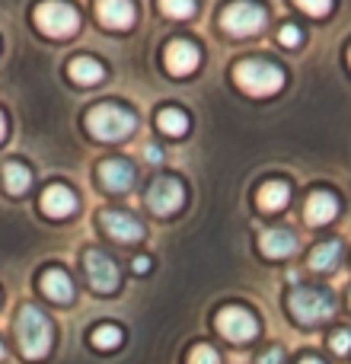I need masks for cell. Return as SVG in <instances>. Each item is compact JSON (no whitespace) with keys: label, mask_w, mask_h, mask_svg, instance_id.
Returning a JSON list of instances; mask_svg holds the SVG:
<instances>
[{"label":"cell","mask_w":351,"mask_h":364,"mask_svg":"<svg viewBox=\"0 0 351 364\" xmlns=\"http://www.w3.org/2000/svg\"><path fill=\"white\" fill-rule=\"evenodd\" d=\"M16 339H19V348H23L26 358H42V355L51 348L48 316H45L38 307L26 304V307L19 310V320H16Z\"/></svg>","instance_id":"1"},{"label":"cell","mask_w":351,"mask_h":364,"mask_svg":"<svg viewBox=\"0 0 351 364\" xmlns=\"http://www.w3.org/2000/svg\"><path fill=\"white\" fill-rule=\"evenodd\" d=\"M134 115L122 106H112V102H102V106L90 109L87 112V128L93 138L99 141H122L134 132Z\"/></svg>","instance_id":"2"},{"label":"cell","mask_w":351,"mask_h":364,"mask_svg":"<svg viewBox=\"0 0 351 364\" xmlns=\"http://www.w3.org/2000/svg\"><path fill=\"white\" fill-rule=\"evenodd\" d=\"M233 80L249 96H271L284 87V74L265 61H239L233 68Z\"/></svg>","instance_id":"3"},{"label":"cell","mask_w":351,"mask_h":364,"mask_svg":"<svg viewBox=\"0 0 351 364\" xmlns=\"http://www.w3.org/2000/svg\"><path fill=\"white\" fill-rule=\"evenodd\" d=\"M291 314H294V320L303 323V326H316V323L329 320V316L335 314V304H333V297L320 288H297L294 294H291Z\"/></svg>","instance_id":"4"},{"label":"cell","mask_w":351,"mask_h":364,"mask_svg":"<svg viewBox=\"0 0 351 364\" xmlns=\"http://www.w3.org/2000/svg\"><path fill=\"white\" fill-rule=\"evenodd\" d=\"M36 26L45 32V36H55V38H64V36H74L77 26H80V16L70 4L64 0H42L36 6Z\"/></svg>","instance_id":"5"},{"label":"cell","mask_w":351,"mask_h":364,"mask_svg":"<svg viewBox=\"0 0 351 364\" xmlns=\"http://www.w3.org/2000/svg\"><path fill=\"white\" fill-rule=\"evenodd\" d=\"M220 26L230 36H252L265 26V10L259 4H249V0H237L220 13Z\"/></svg>","instance_id":"6"},{"label":"cell","mask_w":351,"mask_h":364,"mask_svg":"<svg viewBox=\"0 0 351 364\" xmlns=\"http://www.w3.org/2000/svg\"><path fill=\"white\" fill-rule=\"evenodd\" d=\"M217 329H220V336L230 339V342H249V339H256L259 323H256V316H252L249 310L224 307L217 314Z\"/></svg>","instance_id":"7"},{"label":"cell","mask_w":351,"mask_h":364,"mask_svg":"<svg viewBox=\"0 0 351 364\" xmlns=\"http://www.w3.org/2000/svg\"><path fill=\"white\" fill-rule=\"evenodd\" d=\"M87 275H90V284H93L99 294H109V291L119 288V269H115V262L106 256V252L99 250H90L87 252Z\"/></svg>","instance_id":"8"},{"label":"cell","mask_w":351,"mask_h":364,"mask_svg":"<svg viewBox=\"0 0 351 364\" xmlns=\"http://www.w3.org/2000/svg\"><path fill=\"white\" fill-rule=\"evenodd\" d=\"M182 198H185V192H182V186L176 179H170V176L157 179L151 186V192H147V205H151V211L163 214V218L166 214H173V211H179Z\"/></svg>","instance_id":"9"},{"label":"cell","mask_w":351,"mask_h":364,"mask_svg":"<svg viewBox=\"0 0 351 364\" xmlns=\"http://www.w3.org/2000/svg\"><path fill=\"white\" fill-rule=\"evenodd\" d=\"M99 224L106 227L109 237L122 240V243H134V240L144 237V227L138 224V218H131V214H125V211H102Z\"/></svg>","instance_id":"10"},{"label":"cell","mask_w":351,"mask_h":364,"mask_svg":"<svg viewBox=\"0 0 351 364\" xmlns=\"http://www.w3.org/2000/svg\"><path fill=\"white\" fill-rule=\"evenodd\" d=\"M163 61H166V68H170V74L185 77V74H192V70L198 68V48H195L192 42H182L179 38V42L166 45Z\"/></svg>","instance_id":"11"},{"label":"cell","mask_w":351,"mask_h":364,"mask_svg":"<svg viewBox=\"0 0 351 364\" xmlns=\"http://www.w3.org/2000/svg\"><path fill=\"white\" fill-rule=\"evenodd\" d=\"M96 13H99V19L109 26V29H131V23H134L131 0H99V4H96Z\"/></svg>","instance_id":"12"},{"label":"cell","mask_w":351,"mask_h":364,"mask_svg":"<svg viewBox=\"0 0 351 364\" xmlns=\"http://www.w3.org/2000/svg\"><path fill=\"white\" fill-rule=\"evenodd\" d=\"M77 208V195L68 186H48L42 192V211L48 218H68Z\"/></svg>","instance_id":"13"},{"label":"cell","mask_w":351,"mask_h":364,"mask_svg":"<svg viewBox=\"0 0 351 364\" xmlns=\"http://www.w3.org/2000/svg\"><path fill=\"white\" fill-rule=\"evenodd\" d=\"M99 179L112 192H125L134 182V166L125 164V160H106V164H99Z\"/></svg>","instance_id":"14"},{"label":"cell","mask_w":351,"mask_h":364,"mask_svg":"<svg viewBox=\"0 0 351 364\" xmlns=\"http://www.w3.org/2000/svg\"><path fill=\"white\" fill-rule=\"evenodd\" d=\"M259 246H262V252L269 259H288V256H294L297 240L291 230H265Z\"/></svg>","instance_id":"15"},{"label":"cell","mask_w":351,"mask_h":364,"mask_svg":"<svg viewBox=\"0 0 351 364\" xmlns=\"http://www.w3.org/2000/svg\"><path fill=\"white\" fill-rule=\"evenodd\" d=\"M339 214V201H335V195L329 192H313L307 198V220L310 224H329V220Z\"/></svg>","instance_id":"16"},{"label":"cell","mask_w":351,"mask_h":364,"mask_svg":"<svg viewBox=\"0 0 351 364\" xmlns=\"http://www.w3.org/2000/svg\"><path fill=\"white\" fill-rule=\"evenodd\" d=\"M42 291L51 297V301L58 304H68L70 297H74V284H70V278L64 275L61 269H48L42 275Z\"/></svg>","instance_id":"17"},{"label":"cell","mask_w":351,"mask_h":364,"mask_svg":"<svg viewBox=\"0 0 351 364\" xmlns=\"http://www.w3.org/2000/svg\"><path fill=\"white\" fill-rule=\"evenodd\" d=\"M256 201H259V208H262V211H281V208L291 201L288 182H278V179L275 182H265V186L259 188Z\"/></svg>","instance_id":"18"},{"label":"cell","mask_w":351,"mask_h":364,"mask_svg":"<svg viewBox=\"0 0 351 364\" xmlns=\"http://www.w3.org/2000/svg\"><path fill=\"white\" fill-rule=\"evenodd\" d=\"M68 70H70V77H74L77 83H99L102 80V64L99 61H93V58H74V61L68 64Z\"/></svg>","instance_id":"19"},{"label":"cell","mask_w":351,"mask_h":364,"mask_svg":"<svg viewBox=\"0 0 351 364\" xmlns=\"http://www.w3.org/2000/svg\"><path fill=\"white\" fill-rule=\"evenodd\" d=\"M4 182H6V188H10L13 195H23L26 188L32 186L29 166H26V164H16V160H13V164H6V166H4Z\"/></svg>","instance_id":"20"},{"label":"cell","mask_w":351,"mask_h":364,"mask_svg":"<svg viewBox=\"0 0 351 364\" xmlns=\"http://www.w3.org/2000/svg\"><path fill=\"white\" fill-rule=\"evenodd\" d=\"M339 265V243H320L310 252V269L316 272H333Z\"/></svg>","instance_id":"21"},{"label":"cell","mask_w":351,"mask_h":364,"mask_svg":"<svg viewBox=\"0 0 351 364\" xmlns=\"http://www.w3.org/2000/svg\"><path fill=\"white\" fill-rule=\"evenodd\" d=\"M157 125H160V132L170 134V138H182V134L188 132V119L179 109H163V112L157 115Z\"/></svg>","instance_id":"22"},{"label":"cell","mask_w":351,"mask_h":364,"mask_svg":"<svg viewBox=\"0 0 351 364\" xmlns=\"http://www.w3.org/2000/svg\"><path fill=\"white\" fill-rule=\"evenodd\" d=\"M93 346L96 348H102V352H109V348H119L122 346V329L119 326H99V329H93Z\"/></svg>","instance_id":"23"},{"label":"cell","mask_w":351,"mask_h":364,"mask_svg":"<svg viewBox=\"0 0 351 364\" xmlns=\"http://www.w3.org/2000/svg\"><path fill=\"white\" fill-rule=\"evenodd\" d=\"M160 10L166 16H176V19H185L195 13V0H160Z\"/></svg>","instance_id":"24"},{"label":"cell","mask_w":351,"mask_h":364,"mask_svg":"<svg viewBox=\"0 0 351 364\" xmlns=\"http://www.w3.org/2000/svg\"><path fill=\"white\" fill-rule=\"evenodd\" d=\"M188 364H220V358L211 346H195L192 355H188Z\"/></svg>","instance_id":"25"},{"label":"cell","mask_w":351,"mask_h":364,"mask_svg":"<svg viewBox=\"0 0 351 364\" xmlns=\"http://www.w3.org/2000/svg\"><path fill=\"white\" fill-rule=\"evenodd\" d=\"M297 6H301L303 13H310V16H326L329 6H333V0H294Z\"/></svg>","instance_id":"26"},{"label":"cell","mask_w":351,"mask_h":364,"mask_svg":"<svg viewBox=\"0 0 351 364\" xmlns=\"http://www.w3.org/2000/svg\"><path fill=\"white\" fill-rule=\"evenodd\" d=\"M329 346H333V352L348 355V352H351V333H348V329H339V333L329 339Z\"/></svg>","instance_id":"27"},{"label":"cell","mask_w":351,"mask_h":364,"mask_svg":"<svg viewBox=\"0 0 351 364\" xmlns=\"http://www.w3.org/2000/svg\"><path fill=\"white\" fill-rule=\"evenodd\" d=\"M297 42H301V32H297L294 26H284V29H281V45H288V48H294Z\"/></svg>","instance_id":"28"},{"label":"cell","mask_w":351,"mask_h":364,"mask_svg":"<svg viewBox=\"0 0 351 364\" xmlns=\"http://www.w3.org/2000/svg\"><path fill=\"white\" fill-rule=\"evenodd\" d=\"M284 361V355H281V348H269V352L259 358V364H281Z\"/></svg>","instance_id":"29"},{"label":"cell","mask_w":351,"mask_h":364,"mask_svg":"<svg viewBox=\"0 0 351 364\" xmlns=\"http://www.w3.org/2000/svg\"><path fill=\"white\" fill-rule=\"evenodd\" d=\"M147 269H151V259H144V256L134 259V272H147Z\"/></svg>","instance_id":"30"},{"label":"cell","mask_w":351,"mask_h":364,"mask_svg":"<svg viewBox=\"0 0 351 364\" xmlns=\"http://www.w3.org/2000/svg\"><path fill=\"white\" fill-rule=\"evenodd\" d=\"M144 157L151 160V164H160V151H157V147H153V144H151V147H147V151H144Z\"/></svg>","instance_id":"31"},{"label":"cell","mask_w":351,"mask_h":364,"mask_svg":"<svg viewBox=\"0 0 351 364\" xmlns=\"http://www.w3.org/2000/svg\"><path fill=\"white\" fill-rule=\"evenodd\" d=\"M4 134H6V122H4V112H0V141H4Z\"/></svg>","instance_id":"32"},{"label":"cell","mask_w":351,"mask_h":364,"mask_svg":"<svg viewBox=\"0 0 351 364\" xmlns=\"http://www.w3.org/2000/svg\"><path fill=\"white\" fill-rule=\"evenodd\" d=\"M301 364H323L320 358H301Z\"/></svg>","instance_id":"33"},{"label":"cell","mask_w":351,"mask_h":364,"mask_svg":"<svg viewBox=\"0 0 351 364\" xmlns=\"http://www.w3.org/2000/svg\"><path fill=\"white\" fill-rule=\"evenodd\" d=\"M0 358H4V346H0Z\"/></svg>","instance_id":"34"},{"label":"cell","mask_w":351,"mask_h":364,"mask_svg":"<svg viewBox=\"0 0 351 364\" xmlns=\"http://www.w3.org/2000/svg\"><path fill=\"white\" fill-rule=\"evenodd\" d=\"M348 61H351V51H348Z\"/></svg>","instance_id":"35"}]
</instances>
